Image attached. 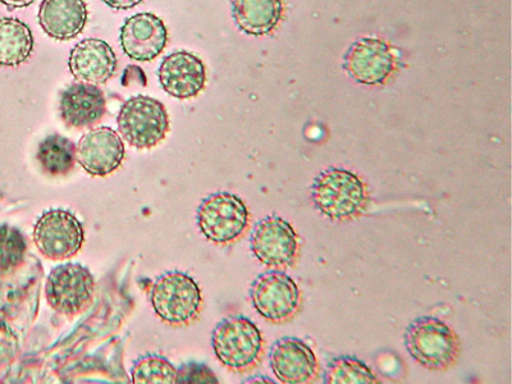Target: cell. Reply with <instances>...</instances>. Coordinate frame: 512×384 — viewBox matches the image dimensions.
<instances>
[{
    "mask_svg": "<svg viewBox=\"0 0 512 384\" xmlns=\"http://www.w3.org/2000/svg\"><path fill=\"white\" fill-rule=\"evenodd\" d=\"M405 346L411 358L429 370L451 368L459 358L460 342L456 333L442 320L416 319L405 333Z\"/></svg>",
    "mask_w": 512,
    "mask_h": 384,
    "instance_id": "6da1fadb",
    "label": "cell"
},
{
    "mask_svg": "<svg viewBox=\"0 0 512 384\" xmlns=\"http://www.w3.org/2000/svg\"><path fill=\"white\" fill-rule=\"evenodd\" d=\"M312 198L320 213L346 221L358 217L367 203L363 181L346 169L332 168L320 173L312 187Z\"/></svg>",
    "mask_w": 512,
    "mask_h": 384,
    "instance_id": "7a4b0ae2",
    "label": "cell"
},
{
    "mask_svg": "<svg viewBox=\"0 0 512 384\" xmlns=\"http://www.w3.org/2000/svg\"><path fill=\"white\" fill-rule=\"evenodd\" d=\"M256 312L273 323H282L299 312L301 292L296 282L282 272H268L256 278L250 290Z\"/></svg>",
    "mask_w": 512,
    "mask_h": 384,
    "instance_id": "9c48e42d",
    "label": "cell"
},
{
    "mask_svg": "<svg viewBox=\"0 0 512 384\" xmlns=\"http://www.w3.org/2000/svg\"><path fill=\"white\" fill-rule=\"evenodd\" d=\"M158 76L164 91L177 99L195 98L207 84L203 61L186 50L164 58Z\"/></svg>",
    "mask_w": 512,
    "mask_h": 384,
    "instance_id": "5bb4252c",
    "label": "cell"
},
{
    "mask_svg": "<svg viewBox=\"0 0 512 384\" xmlns=\"http://www.w3.org/2000/svg\"><path fill=\"white\" fill-rule=\"evenodd\" d=\"M27 245L16 228L0 226V272L11 271L24 262Z\"/></svg>",
    "mask_w": 512,
    "mask_h": 384,
    "instance_id": "cb8c5ba5",
    "label": "cell"
},
{
    "mask_svg": "<svg viewBox=\"0 0 512 384\" xmlns=\"http://www.w3.org/2000/svg\"><path fill=\"white\" fill-rule=\"evenodd\" d=\"M108 7L113 9H117V11H126V9H131L143 2V0H103Z\"/></svg>",
    "mask_w": 512,
    "mask_h": 384,
    "instance_id": "484cf974",
    "label": "cell"
},
{
    "mask_svg": "<svg viewBox=\"0 0 512 384\" xmlns=\"http://www.w3.org/2000/svg\"><path fill=\"white\" fill-rule=\"evenodd\" d=\"M107 103L98 85L76 82L68 86L59 100V112L67 126L88 128L104 117Z\"/></svg>",
    "mask_w": 512,
    "mask_h": 384,
    "instance_id": "e0dca14e",
    "label": "cell"
},
{
    "mask_svg": "<svg viewBox=\"0 0 512 384\" xmlns=\"http://www.w3.org/2000/svg\"><path fill=\"white\" fill-rule=\"evenodd\" d=\"M34 38L30 27L17 18H0V64L20 66L30 58Z\"/></svg>",
    "mask_w": 512,
    "mask_h": 384,
    "instance_id": "ffe728a7",
    "label": "cell"
},
{
    "mask_svg": "<svg viewBox=\"0 0 512 384\" xmlns=\"http://www.w3.org/2000/svg\"><path fill=\"white\" fill-rule=\"evenodd\" d=\"M150 300L158 317L171 326H184L198 317L201 290L189 274L168 272L154 283Z\"/></svg>",
    "mask_w": 512,
    "mask_h": 384,
    "instance_id": "5b68a950",
    "label": "cell"
},
{
    "mask_svg": "<svg viewBox=\"0 0 512 384\" xmlns=\"http://www.w3.org/2000/svg\"><path fill=\"white\" fill-rule=\"evenodd\" d=\"M344 67L359 84L383 85L396 71V56L386 41L360 39L346 53Z\"/></svg>",
    "mask_w": 512,
    "mask_h": 384,
    "instance_id": "8fae6325",
    "label": "cell"
},
{
    "mask_svg": "<svg viewBox=\"0 0 512 384\" xmlns=\"http://www.w3.org/2000/svg\"><path fill=\"white\" fill-rule=\"evenodd\" d=\"M212 346L224 367L241 372L258 363L263 352V337L250 319L230 317L217 324Z\"/></svg>",
    "mask_w": 512,
    "mask_h": 384,
    "instance_id": "277c9868",
    "label": "cell"
},
{
    "mask_svg": "<svg viewBox=\"0 0 512 384\" xmlns=\"http://www.w3.org/2000/svg\"><path fill=\"white\" fill-rule=\"evenodd\" d=\"M39 24L50 38L67 41L84 31L89 20L84 0H43Z\"/></svg>",
    "mask_w": 512,
    "mask_h": 384,
    "instance_id": "ac0fdd59",
    "label": "cell"
},
{
    "mask_svg": "<svg viewBox=\"0 0 512 384\" xmlns=\"http://www.w3.org/2000/svg\"><path fill=\"white\" fill-rule=\"evenodd\" d=\"M82 224L71 212L52 209L36 222L34 242L45 258L63 260L75 256L84 245Z\"/></svg>",
    "mask_w": 512,
    "mask_h": 384,
    "instance_id": "ba28073f",
    "label": "cell"
},
{
    "mask_svg": "<svg viewBox=\"0 0 512 384\" xmlns=\"http://www.w3.org/2000/svg\"><path fill=\"white\" fill-rule=\"evenodd\" d=\"M271 368L278 381L305 384L317 377L319 364L314 351L299 338H282L272 347Z\"/></svg>",
    "mask_w": 512,
    "mask_h": 384,
    "instance_id": "9a60e30c",
    "label": "cell"
},
{
    "mask_svg": "<svg viewBox=\"0 0 512 384\" xmlns=\"http://www.w3.org/2000/svg\"><path fill=\"white\" fill-rule=\"evenodd\" d=\"M0 2L11 8H24L30 6L35 0H0Z\"/></svg>",
    "mask_w": 512,
    "mask_h": 384,
    "instance_id": "4316f807",
    "label": "cell"
},
{
    "mask_svg": "<svg viewBox=\"0 0 512 384\" xmlns=\"http://www.w3.org/2000/svg\"><path fill=\"white\" fill-rule=\"evenodd\" d=\"M77 162L91 176L105 177L121 167L125 145L111 127L94 128L77 145Z\"/></svg>",
    "mask_w": 512,
    "mask_h": 384,
    "instance_id": "7c38bea8",
    "label": "cell"
},
{
    "mask_svg": "<svg viewBox=\"0 0 512 384\" xmlns=\"http://www.w3.org/2000/svg\"><path fill=\"white\" fill-rule=\"evenodd\" d=\"M177 383H218L216 374L203 364L184 365L177 373Z\"/></svg>",
    "mask_w": 512,
    "mask_h": 384,
    "instance_id": "d4e9b609",
    "label": "cell"
},
{
    "mask_svg": "<svg viewBox=\"0 0 512 384\" xmlns=\"http://www.w3.org/2000/svg\"><path fill=\"white\" fill-rule=\"evenodd\" d=\"M250 214L244 201L230 192H217L201 201L198 226L205 239L218 245L239 240L248 230Z\"/></svg>",
    "mask_w": 512,
    "mask_h": 384,
    "instance_id": "8992f818",
    "label": "cell"
},
{
    "mask_svg": "<svg viewBox=\"0 0 512 384\" xmlns=\"http://www.w3.org/2000/svg\"><path fill=\"white\" fill-rule=\"evenodd\" d=\"M68 66L77 81L102 85L107 84L116 72L117 57L107 41L85 39L71 50Z\"/></svg>",
    "mask_w": 512,
    "mask_h": 384,
    "instance_id": "2e32d148",
    "label": "cell"
},
{
    "mask_svg": "<svg viewBox=\"0 0 512 384\" xmlns=\"http://www.w3.org/2000/svg\"><path fill=\"white\" fill-rule=\"evenodd\" d=\"M117 122L123 140L136 149L154 148L166 139L169 131L166 107L145 95L128 99L122 105Z\"/></svg>",
    "mask_w": 512,
    "mask_h": 384,
    "instance_id": "3957f363",
    "label": "cell"
},
{
    "mask_svg": "<svg viewBox=\"0 0 512 384\" xmlns=\"http://www.w3.org/2000/svg\"><path fill=\"white\" fill-rule=\"evenodd\" d=\"M282 13V0H232L233 18L249 35L269 34L280 24Z\"/></svg>",
    "mask_w": 512,
    "mask_h": 384,
    "instance_id": "d6986e66",
    "label": "cell"
},
{
    "mask_svg": "<svg viewBox=\"0 0 512 384\" xmlns=\"http://www.w3.org/2000/svg\"><path fill=\"white\" fill-rule=\"evenodd\" d=\"M94 291L95 281L89 269L68 263L50 272L45 294L50 308L64 315H76L88 308Z\"/></svg>",
    "mask_w": 512,
    "mask_h": 384,
    "instance_id": "52a82bcc",
    "label": "cell"
},
{
    "mask_svg": "<svg viewBox=\"0 0 512 384\" xmlns=\"http://www.w3.org/2000/svg\"><path fill=\"white\" fill-rule=\"evenodd\" d=\"M120 38L126 56L136 62H152L167 47L168 31L158 16L145 12L127 18Z\"/></svg>",
    "mask_w": 512,
    "mask_h": 384,
    "instance_id": "4fadbf2b",
    "label": "cell"
},
{
    "mask_svg": "<svg viewBox=\"0 0 512 384\" xmlns=\"http://www.w3.org/2000/svg\"><path fill=\"white\" fill-rule=\"evenodd\" d=\"M175 365L158 355H146L136 361L131 370L134 384H173L177 383Z\"/></svg>",
    "mask_w": 512,
    "mask_h": 384,
    "instance_id": "603a6c76",
    "label": "cell"
},
{
    "mask_svg": "<svg viewBox=\"0 0 512 384\" xmlns=\"http://www.w3.org/2000/svg\"><path fill=\"white\" fill-rule=\"evenodd\" d=\"M324 383L328 384H377L372 369L356 358L341 356L328 364L324 373Z\"/></svg>",
    "mask_w": 512,
    "mask_h": 384,
    "instance_id": "7402d4cb",
    "label": "cell"
},
{
    "mask_svg": "<svg viewBox=\"0 0 512 384\" xmlns=\"http://www.w3.org/2000/svg\"><path fill=\"white\" fill-rule=\"evenodd\" d=\"M250 246L256 259L271 268L290 267L299 253V239L294 228L277 216L264 218L256 224Z\"/></svg>",
    "mask_w": 512,
    "mask_h": 384,
    "instance_id": "30bf717a",
    "label": "cell"
},
{
    "mask_svg": "<svg viewBox=\"0 0 512 384\" xmlns=\"http://www.w3.org/2000/svg\"><path fill=\"white\" fill-rule=\"evenodd\" d=\"M77 146L62 135L54 134L41 141L38 160L41 168L50 176H64L75 167Z\"/></svg>",
    "mask_w": 512,
    "mask_h": 384,
    "instance_id": "44dd1931",
    "label": "cell"
}]
</instances>
